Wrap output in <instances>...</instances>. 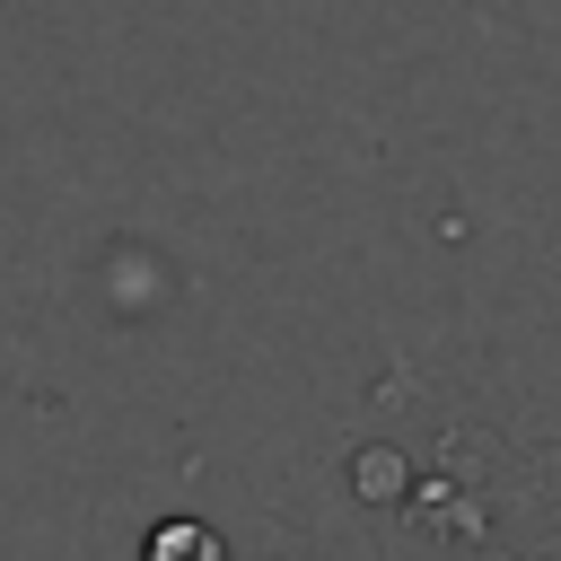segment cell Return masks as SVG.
Wrapping results in <instances>:
<instances>
[{"label":"cell","mask_w":561,"mask_h":561,"mask_svg":"<svg viewBox=\"0 0 561 561\" xmlns=\"http://www.w3.org/2000/svg\"><path fill=\"white\" fill-rule=\"evenodd\" d=\"M140 561H228V543H219L202 517H167V526H149Z\"/></svg>","instance_id":"6da1fadb"}]
</instances>
